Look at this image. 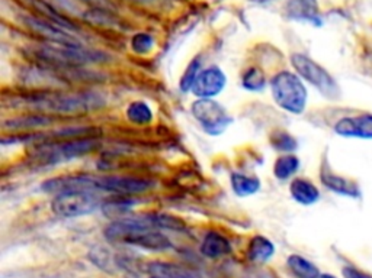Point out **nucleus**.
I'll return each mask as SVG.
<instances>
[{
	"mask_svg": "<svg viewBox=\"0 0 372 278\" xmlns=\"http://www.w3.org/2000/svg\"><path fill=\"white\" fill-rule=\"evenodd\" d=\"M233 191L238 198H249L261 190V180L257 177H250L241 173H233L230 177Z\"/></svg>",
	"mask_w": 372,
	"mask_h": 278,
	"instance_id": "nucleus-21",
	"label": "nucleus"
},
{
	"mask_svg": "<svg viewBox=\"0 0 372 278\" xmlns=\"http://www.w3.org/2000/svg\"><path fill=\"white\" fill-rule=\"evenodd\" d=\"M225 83H227V77L224 71L218 67H209L198 74L192 86V93L200 99H213L224 90Z\"/></svg>",
	"mask_w": 372,
	"mask_h": 278,
	"instance_id": "nucleus-11",
	"label": "nucleus"
},
{
	"mask_svg": "<svg viewBox=\"0 0 372 278\" xmlns=\"http://www.w3.org/2000/svg\"><path fill=\"white\" fill-rule=\"evenodd\" d=\"M270 139V145L273 150H277L280 153H293L297 150V141L294 137H291L285 130H273L269 137Z\"/></svg>",
	"mask_w": 372,
	"mask_h": 278,
	"instance_id": "nucleus-26",
	"label": "nucleus"
},
{
	"mask_svg": "<svg viewBox=\"0 0 372 278\" xmlns=\"http://www.w3.org/2000/svg\"><path fill=\"white\" fill-rule=\"evenodd\" d=\"M291 62H293V67L298 76L320 90L323 96L329 97V99H336L339 93H341L334 78L312 58L297 53L291 55Z\"/></svg>",
	"mask_w": 372,
	"mask_h": 278,
	"instance_id": "nucleus-6",
	"label": "nucleus"
},
{
	"mask_svg": "<svg viewBox=\"0 0 372 278\" xmlns=\"http://www.w3.org/2000/svg\"><path fill=\"white\" fill-rule=\"evenodd\" d=\"M99 146V137L86 138H72V139H57L47 141L37 145L31 153V157L37 164L42 166H57L63 162L72 161L74 158L90 154Z\"/></svg>",
	"mask_w": 372,
	"mask_h": 278,
	"instance_id": "nucleus-2",
	"label": "nucleus"
},
{
	"mask_svg": "<svg viewBox=\"0 0 372 278\" xmlns=\"http://www.w3.org/2000/svg\"><path fill=\"white\" fill-rule=\"evenodd\" d=\"M25 2L37 12H40L42 15V19H47L50 22H54L63 28L72 31H76V26L73 25L72 21H69L67 18H64L61 13H58L50 3H47L45 0H25Z\"/></svg>",
	"mask_w": 372,
	"mask_h": 278,
	"instance_id": "nucleus-20",
	"label": "nucleus"
},
{
	"mask_svg": "<svg viewBox=\"0 0 372 278\" xmlns=\"http://www.w3.org/2000/svg\"><path fill=\"white\" fill-rule=\"evenodd\" d=\"M89 258L92 259V263H95L101 270L108 272H112L114 266H118V259L112 258V254L104 247H95L89 252Z\"/></svg>",
	"mask_w": 372,
	"mask_h": 278,
	"instance_id": "nucleus-28",
	"label": "nucleus"
},
{
	"mask_svg": "<svg viewBox=\"0 0 372 278\" xmlns=\"http://www.w3.org/2000/svg\"><path fill=\"white\" fill-rule=\"evenodd\" d=\"M286 264L289 271L293 272L297 278H320L318 268L300 255H289L286 259Z\"/></svg>",
	"mask_w": 372,
	"mask_h": 278,
	"instance_id": "nucleus-22",
	"label": "nucleus"
},
{
	"mask_svg": "<svg viewBox=\"0 0 372 278\" xmlns=\"http://www.w3.org/2000/svg\"><path fill=\"white\" fill-rule=\"evenodd\" d=\"M45 193H69V191H99L98 190V175L90 174H73L61 175L47 180L42 183Z\"/></svg>",
	"mask_w": 372,
	"mask_h": 278,
	"instance_id": "nucleus-9",
	"label": "nucleus"
},
{
	"mask_svg": "<svg viewBox=\"0 0 372 278\" xmlns=\"http://www.w3.org/2000/svg\"><path fill=\"white\" fill-rule=\"evenodd\" d=\"M321 183L325 184L327 189L339 193V194H345V196H350V198H358L359 191L357 184H353L349 180L343 178V177H339L333 173H330L329 170L323 168L321 170Z\"/></svg>",
	"mask_w": 372,
	"mask_h": 278,
	"instance_id": "nucleus-19",
	"label": "nucleus"
},
{
	"mask_svg": "<svg viewBox=\"0 0 372 278\" xmlns=\"http://www.w3.org/2000/svg\"><path fill=\"white\" fill-rule=\"evenodd\" d=\"M25 107L44 114H79L104 106V101L95 93H32L22 99Z\"/></svg>",
	"mask_w": 372,
	"mask_h": 278,
	"instance_id": "nucleus-1",
	"label": "nucleus"
},
{
	"mask_svg": "<svg viewBox=\"0 0 372 278\" xmlns=\"http://www.w3.org/2000/svg\"><path fill=\"white\" fill-rule=\"evenodd\" d=\"M37 57L56 65H85L90 62H101L105 55L98 51H90L83 45H44L35 51Z\"/></svg>",
	"mask_w": 372,
	"mask_h": 278,
	"instance_id": "nucleus-5",
	"label": "nucleus"
},
{
	"mask_svg": "<svg viewBox=\"0 0 372 278\" xmlns=\"http://www.w3.org/2000/svg\"><path fill=\"white\" fill-rule=\"evenodd\" d=\"M298 168H300V159L293 154H285L275 162L273 174L278 180H288L298 171Z\"/></svg>",
	"mask_w": 372,
	"mask_h": 278,
	"instance_id": "nucleus-24",
	"label": "nucleus"
},
{
	"mask_svg": "<svg viewBox=\"0 0 372 278\" xmlns=\"http://www.w3.org/2000/svg\"><path fill=\"white\" fill-rule=\"evenodd\" d=\"M289 193L293 199L301 205H313L318 200V189L305 178H296L289 186Z\"/></svg>",
	"mask_w": 372,
	"mask_h": 278,
	"instance_id": "nucleus-17",
	"label": "nucleus"
},
{
	"mask_svg": "<svg viewBox=\"0 0 372 278\" xmlns=\"http://www.w3.org/2000/svg\"><path fill=\"white\" fill-rule=\"evenodd\" d=\"M192 116L209 135L223 134L233 122L225 109L213 99H200L192 103Z\"/></svg>",
	"mask_w": 372,
	"mask_h": 278,
	"instance_id": "nucleus-7",
	"label": "nucleus"
},
{
	"mask_svg": "<svg viewBox=\"0 0 372 278\" xmlns=\"http://www.w3.org/2000/svg\"><path fill=\"white\" fill-rule=\"evenodd\" d=\"M141 272L147 274L150 278H204V275L189 267L166 263V261H152L143 264Z\"/></svg>",
	"mask_w": 372,
	"mask_h": 278,
	"instance_id": "nucleus-12",
	"label": "nucleus"
},
{
	"mask_svg": "<svg viewBox=\"0 0 372 278\" xmlns=\"http://www.w3.org/2000/svg\"><path fill=\"white\" fill-rule=\"evenodd\" d=\"M246 254H248V258L252 261V263L264 264V263H266V261H269L272 258V255L275 254V247L268 238L257 235V236H253L250 239Z\"/></svg>",
	"mask_w": 372,
	"mask_h": 278,
	"instance_id": "nucleus-18",
	"label": "nucleus"
},
{
	"mask_svg": "<svg viewBox=\"0 0 372 278\" xmlns=\"http://www.w3.org/2000/svg\"><path fill=\"white\" fill-rule=\"evenodd\" d=\"M285 12L291 19L320 24L317 0H289L285 5Z\"/></svg>",
	"mask_w": 372,
	"mask_h": 278,
	"instance_id": "nucleus-15",
	"label": "nucleus"
},
{
	"mask_svg": "<svg viewBox=\"0 0 372 278\" xmlns=\"http://www.w3.org/2000/svg\"><path fill=\"white\" fill-rule=\"evenodd\" d=\"M133 2H137V3H154V2H157V0H133Z\"/></svg>",
	"mask_w": 372,
	"mask_h": 278,
	"instance_id": "nucleus-34",
	"label": "nucleus"
},
{
	"mask_svg": "<svg viewBox=\"0 0 372 278\" xmlns=\"http://www.w3.org/2000/svg\"><path fill=\"white\" fill-rule=\"evenodd\" d=\"M270 92L275 103L281 109L300 114L305 109L307 89L301 78L291 71H280L270 80Z\"/></svg>",
	"mask_w": 372,
	"mask_h": 278,
	"instance_id": "nucleus-3",
	"label": "nucleus"
},
{
	"mask_svg": "<svg viewBox=\"0 0 372 278\" xmlns=\"http://www.w3.org/2000/svg\"><path fill=\"white\" fill-rule=\"evenodd\" d=\"M154 40L149 34H137L131 40V48L136 54H147L153 50Z\"/></svg>",
	"mask_w": 372,
	"mask_h": 278,
	"instance_id": "nucleus-30",
	"label": "nucleus"
},
{
	"mask_svg": "<svg viewBox=\"0 0 372 278\" xmlns=\"http://www.w3.org/2000/svg\"><path fill=\"white\" fill-rule=\"evenodd\" d=\"M250 3H256V5H265V3H270L273 0H248Z\"/></svg>",
	"mask_w": 372,
	"mask_h": 278,
	"instance_id": "nucleus-33",
	"label": "nucleus"
},
{
	"mask_svg": "<svg viewBox=\"0 0 372 278\" xmlns=\"http://www.w3.org/2000/svg\"><path fill=\"white\" fill-rule=\"evenodd\" d=\"M93 9H104V10H114V5L111 0H80Z\"/></svg>",
	"mask_w": 372,
	"mask_h": 278,
	"instance_id": "nucleus-31",
	"label": "nucleus"
},
{
	"mask_svg": "<svg viewBox=\"0 0 372 278\" xmlns=\"http://www.w3.org/2000/svg\"><path fill=\"white\" fill-rule=\"evenodd\" d=\"M154 183L147 178L128 177V175H104L98 177V190L114 193L118 196H131L149 191Z\"/></svg>",
	"mask_w": 372,
	"mask_h": 278,
	"instance_id": "nucleus-8",
	"label": "nucleus"
},
{
	"mask_svg": "<svg viewBox=\"0 0 372 278\" xmlns=\"http://www.w3.org/2000/svg\"><path fill=\"white\" fill-rule=\"evenodd\" d=\"M320 278H336V277L329 275V274H323V275H320Z\"/></svg>",
	"mask_w": 372,
	"mask_h": 278,
	"instance_id": "nucleus-35",
	"label": "nucleus"
},
{
	"mask_svg": "<svg viewBox=\"0 0 372 278\" xmlns=\"http://www.w3.org/2000/svg\"><path fill=\"white\" fill-rule=\"evenodd\" d=\"M24 24L31 31H34L35 34L41 35L42 38L56 45H72V46L82 45L77 38L72 35V32L69 29L63 28L54 22H50L42 18H35V16H25Z\"/></svg>",
	"mask_w": 372,
	"mask_h": 278,
	"instance_id": "nucleus-10",
	"label": "nucleus"
},
{
	"mask_svg": "<svg viewBox=\"0 0 372 278\" xmlns=\"http://www.w3.org/2000/svg\"><path fill=\"white\" fill-rule=\"evenodd\" d=\"M232 252L230 241L220 232L209 231L201 243V254L209 259H218Z\"/></svg>",
	"mask_w": 372,
	"mask_h": 278,
	"instance_id": "nucleus-14",
	"label": "nucleus"
},
{
	"mask_svg": "<svg viewBox=\"0 0 372 278\" xmlns=\"http://www.w3.org/2000/svg\"><path fill=\"white\" fill-rule=\"evenodd\" d=\"M150 218L156 229H163V231H176V232H181L186 229V225L182 222V219L168 215V214H150Z\"/></svg>",
	"mask_w": 372,
	"mask_h": 278,
	"instance_id": "nucleus-27",
	"label": "nucleus"
},
{
	"mask_svg": "<svg viewBox=\"0 0 372 278\" xmlns=\"http://www.w3.org/2000/svg\"><path fill=\"white\" fill-rule=\"evenodd\" d=\"M342 274L345 278H372V275L364 272V271H359L357 268H353V267H345L342 270Z\"/></svg>",
	"mask_w": 372,
	"mask_h": 278,
	"instance_id": "nucleus-32",
	"label": "nucleus"
},
{
	"mask_svg": "<svg viewBox=\"0 0 372 278\" xmlns=\"http://www.w3.org/2000/svg\"><path fill=\"white\" fill-rule=\"evenodd\" d=\"M200 65H201V61L198 58H195L188 65L186 71L184 73V76L181 78V83H179L181 92L188 93L189 90H192V86H193V83H195V80L200 74Z\"/></svg>",
	"mask_w": 372,
	"mask_h": 278,
	"instance_id": "nucleus-29",
	"label": "nucleus"
},
{
	"mask_svg": "<svg viewBox=\"0 0 372 278\" xmlns=\"http://www.w3.org/2000/svg\"><path fill=\"white\" fill-rule=\"evenodd\" d=\"M101 205V198L93 191H69L56 194L51 210L58 218H79L93 214Z\"/></svg>",
	"mask_w": 372,
	"mask_h": 278,
	"instance_id": "nucleus-4",
	"label": "nucleus"
},
{
	"mask_svg": "<svg viewBox=\"0 0 372 278\" xmlns=\"http://www.w3.org/2000/svg\"><path fill=\"white\" fill-rule=\"evenodd\" d=\"M127 119L134 125H149L153 121L152 107L141 101L133 102L125 110Z\"/></svg>",
	"mask_w": 372,
	"mask_h": 278,
	"instance_id": "nucleus-23",
	"label": "nucleus"
},
{
	"mask_svg": "<svg viewBox=\"0 0 372 278\" xmlns=\"http://www.w3.org/2000/svg\"><path fill=\"white\" fill-rule=\"evenodd\" d=\"M54 122V118L50 114H26V116H18L13 119H8L3 122L5 129H12V130H25V132H31L34 129L40 128H47Z\"/></svg>",
	"mask_w": 372,
	"mask_h": 278,
	"instance_id": "nucleus-16",
	"label": "nucleus"
},
{
	"mask_svg": "<svg viewBox=\"0 0 372 278\" xmlns=\"http://www.w3.org/2000/svg\"><path fill=\"white\" fill-rule=\"evenodd\" d=\"M268 85V80L265 73L257 69V67H250L245 71L243 77H241V86L243 89L249 92H262Z\"/></svg>",
	"mask_w": 372,
	"mask_h": 278,
	"instance_id": "nucleus-25",
	"label": "nucleus"
},
{
	"mask_svg": "<svg viewBox=\"0 0 372 278\" xmlns=\"http://www.w3.org/2000/svg\"><path fill=\"white\" fill-rule=\"evenodd\" d=\"M334 130L342 137L372 138V114L341 119L336 123Z\"/></svg>",
	"mask_w": 372,
	"mask_h": 278,
	"instance_id": "nucleus-13",
	"label": "nucleus"
}]
</instances>
